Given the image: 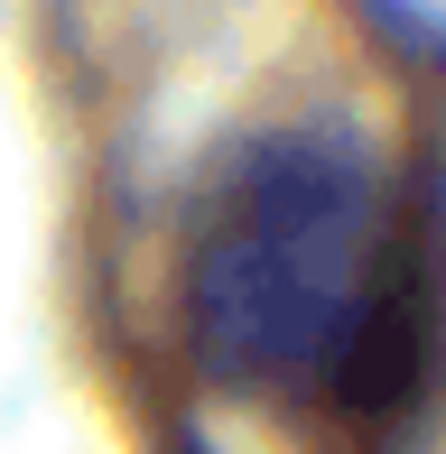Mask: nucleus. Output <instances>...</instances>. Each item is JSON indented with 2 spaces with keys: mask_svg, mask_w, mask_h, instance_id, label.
<instances>
[{
  "mask_svg": "<svg viewBox=\"0 0 446 454\" xmlns=\"http://www.w3.org/2000/svg\"><path fill=\"white\" fill-rule=\"evenodd\" d=\"M410 270L381 185L335 149H270L195 260V334L242 389H372Z\"/></svg>",
  "mask_w": 446,
  "mask_h": 454,
  "instance_id": "nucleus-1",
  "label": "nucleus"
}]
</instances>
